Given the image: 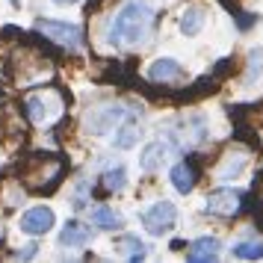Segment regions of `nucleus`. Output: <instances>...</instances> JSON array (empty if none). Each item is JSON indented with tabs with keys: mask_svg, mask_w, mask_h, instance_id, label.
I'll return each instance as SVG.
<instances>
[{
	"mask_svg": "<svg viewBox=\"0 0 263 263\" xmlns=\"http://www.w3.org/2000/svg\"><path fill=\"white\" fill-rule=\"evenodd\" d=\"M154 27V9L145 0H127L107 27V42L112 48H142Z\"/></svg>",
	"mask_w": 263,
	"mask_h": 263,
	"instance_id": "f257e3e1",
	"label": "nucleus"
},
{
	"mask_svg": "<svg viewBox=\"0 0 263 263\" xmlns=\"http://www.w3.org/2000/svg\"><path fill=\"white\" fill-rule=\"evenodd\" d=\"M142 225L148 234H154V237H163V234H168L172 228L178 225V207L172 201H157L151 204L148 210H142Z\"/></svg>",
	"mask_w": 263,
	"mask_h": 263,
	"instance_id": "f03ea898",
	"label": "nucleus"
},
{
	"mask_svg": "<svg viewBox=\"0 0 263 263\" xmlns=\"http://www.w3.org/2000/svg\"><path fill=\"white\" fill-rule=\"evenodd\" d=\"M36 30L42 33L45 39H50V42H57V45H62V48L68 50H80L83 48V33H80V27L74 24H65V21H36Z\"/></svg>",
	"mask_w": 263,
	"mask_h": 263,
	"instance_id": "7ed1b4c3",
	"label": "nucleus"
},
{
	"mask_svg": "<svg viewBox=\"0 0 263 263\" xmlns=\"http://www.w3.org/2000/svg\"><path fill=\"white\" fill-rule=\"evenodd\" d=\"M27 116L36 121V124H50L62 116V101L53 92H42V95H30L27 98Z\"/></svg>",
	"mask_w": 263,
	"mask_h": 263,
	"instance_id": "20e7f679",
	"label": "nucleus"
},
{
	"mask_svg": "<svg viewBox=\"0 0 263 263\" xmlns=\"http://www.w3.org/2000/svg\"><path fill=\"white\" fill-rule=\"evenodd\" d=\"M183 77H186L183 65L172 57H160L148 65V80H154V83H180Z\"/></svg>",
	"mask_w": 263,
	"mask_h": 263,
	"instance_id": "39448f33",
	"label": "nucleus"
},
{
	"mask_svg": "<svg viewBox=\"0 0 263 263\" xmlns=\"http://www.w3.org/2000/svg\"><path fill=\"white\" fill-rule=\"evenodd\" d=\"M18 228L24 234H30V237H42V234H48L50 228H53V210L50 207H33V210H27L21 216Z\"/></svg>",
	"mask_w": 263,
	"mask_h": 263,
	"instance_id": "423d86ee",
	"label": "nucleus"
},
{
	"mask_svg": "<svg viewBox=\"0 0 263 263\" xmlns=\"http://www.w3.org/2000/svg\"><path fill=\"white\" fill-rule=\"evenodd\" d=\"M237 207H239V192L237 190H228V186L213 190L210 195H207V204H204V210H207V213H213V216H231Z\"/></svg>",
	"mask_w": 263,
	"mask_h": 263,
	"instance_id": "0eeeda50",
	"label": "nucleus"
},
{
	"mask_svg": "<svg viewBox=\"0 0 263 263\" xmlns=\"http://www.w3.org/2000/svg\"><path fill=\"white\" fill-rule=\"evenodd\" d=\"M127 112L124 107H107V109H95V112H89V119H86V127L92 133H107L112 130L121 119H124Z\"/></svg>",
	"mask_w": 263,
	"mask_h": 263,
	"instance_id": "6e6552de",
	"label": "nucleus"
},
{
	"mask_svg": "<svg viewBox=\"0 0 263 263\" xmlns=\"http://www.w3.org/2000/svg\"><path fill=\"white\" fill-rule=\"evenodd\" d=\"M219 239L216 237H198L195 242L190 246V257L192 263H210V260H219Z\"/></svg>",
	"mask_w": 263,
	"mask_h": 263,
	"instance_id": "1a4fd4ad",
	"label": "nucleus"
},
{
	"mask_svg": "<svg viewBox=\"0 0 263 263\" xmlns=\"http://www.w3.org/2000/svg\"><path fill=\"white\" fill-rule=\"evenodd\" d=\"M204 24H207V9H204L201 3H195V6H190L186 12L180 15V33L186 39L198 36L204 30Z\"/></svg>",
	"mask_w": 263,
	"mask_h": 263,
	"instance_id": "9d476101",
	"label": "nucleus"
},
{
	"mask_svg": "<svg viewBox=\"0 0 263 263\" xmlns=\"http://www.w3.org/2000/svg\"><path fill=\"white\" fill-rule=\"evenodd\" d=\"M166 157H168L166 142H151L142 154H139V168H142V172H157V168L166 163Z\"/></svg>",
	"mask_w": 263,
	"mask_h": 263,
	"instance_id": "9b49d317",
	"label": "nucleus"
},
{
	"mask_svg": "<svg viewBox=\"0 0 263 263\" xmlns=\"http://www.w3.org/2000/svg\"><path fill=\"white\" fill-rule=\"evenodd\" d=\"M92 239V231L86 225H80L77 219H71L68 225L62 228V234H60V242L62 246H68V249H80V246H86Z\"/></svg>",
	"mask_w": 263,
	"mask_h": 263,
	"instance_id": "f8f14e48",
	"label": "nucleus"
},
{
	"mask_svg": "<svg viewBox=\"0 0 263 263\" xmlns=\"http://www.w3.org/2000/svg\"><path fill=\"white\" fill-rule=\"evenodd\" d=\"M249 166V154H242V151H231V154L222 160V166H219V180H234L242 175V168Z\"/></svg>",
	"mask_w": 263,
	"mask_h": 263,
	"instance_id": "ddd939ff",
	"label": "nucleus"
},
{
	"mask_svg": "<svg viewBox=\"0 0 263 263\" xmlns=\"http://www.w3.org/2000/svg\"><path fill=\"white\" fill-rule=\"evenodd\" d=\"M172 186L180 192V195H190L192 190H195V168L190 166V163H178V166L172 168Z\"/></svg>",
	"mask_w": 263,
	"mask_h": 263,
	"instance_id": "4468645a",
	"label": "nucleus"
},
{
	"mask_svg": "<svg viewBox=\"0 0 263 263\" xmlns=\"http://www.w3.org/2000/svg\"><path fill=\"white\" fill-rule=\"evenodd\" d=\"M139 139H142V127H139L136 121H124L119 130H116V148H121V151L133 148Z\"/></svg>",
	"mask_w": 263,
	"mask_h": 263,
	"instance_id": "2eb2a0df",
	"label": "nucleus"
},
{
	"mask_svg": "<svg viewBox=\"0 0 263 263\" xmlns=\"http://www.w3.org/2000/svg\"><path fill=\"white\" fill-rule=\"evenodd\" d=\"M121 222H124V219H121V216L116 213V210H109V207H104V204L92 210V225H98L101 231H119V228H121Z\"/></svg>",
	"mask_w": 263,
	"mask_h": 263,
	"instance_id": "dca6fc26",
	"label": "nucleus"
},
{
	"mask_svg": "<svg viewBox=\"0 0 263 263\" xmlns=\"http://www.w3.org/2000/svg\"><path fill=\"white\" fill-rule=\"evenodd\" d=\"M234 257H242V260H260L263 257V239H239L234 242Z\"/></svg>",
	"mask_w": 263,
	"mask_h": 263,
	"instance_id": "f3484780",
	"label": "nucleus"
},
{
	"mask_svg": "<svg viewBox=\"0 0 263 263\" xmlns=\"http://www.w3.org/2000/svg\"><path fill=\"white\" fill-rule=\"evenodd\" d=\"M116 249H119L127 260H142L145 257V246L136 237H121L119 242H116Z\"/></svg>",
	"mask_w": 263,
	"mask_h": 263,
	"instance_id": "a211bd4d",
	"label": "nucleus"
},
{
	"mask_svg": "<svg viewBox=\"0 0 263 263\" xmlns=\"http://www.w3.org/2000/svg\"><path fill=\"white\" fill-rule=\"evenodd\" d=\"M104 186H107L109 192H121L124 186H127V172L124 168H112V172H107L104 175Z\"/></svg>",
	"mask_w": 263,
	"mask_h": 263,
	"instance_id": "6ab92c4d",
	"label": "nucleus"
},
{
	"mask_svg": "<svg viewBox=\"0 0 263 263\" xmlns=\"http://www.w3.org/2000/svg\"><path fill=\"white\" fill-rule=\"evenodd\" d=\"M263 74V48H254L249 53V74H246V80H254V77H260Z\"/></svg>",
	"mask_w": 263,
	"mask_h": 263,
	"instance_id": "aec40b11",
	"label": "nucleus"
},
{
	"mask_svg": "<svg viewBox=\"0 0 263 263\" xmlns=\"http://www.w3.org/2000/svg\"><path fill=\"white\" fill-rule=\"evenodd\" d=\"M57 3H62V6H65V3H74V0H57Z\"/></svg>",
	"mask_w": 263,
	"mask_h": 263,
	"instance_id": "412c9836",
	"label": "nucleus"
}]
</instances>
